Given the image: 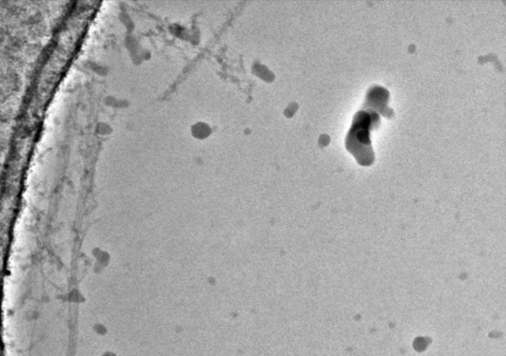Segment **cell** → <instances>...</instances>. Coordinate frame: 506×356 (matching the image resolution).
<instances>
[{
  "instance_id": "6da1fadb",
  "label": "cell",
  "mask_w": 506,
  "mask_h": 356,
  "mask_svg": "<svg viewBox=\"0 0 506 356\" xmlns=\"http://www.w3.org/2000/svg\"><path fill=\"white\" fill-rule=\"evenodd\" d=\"M379 122L378 114L371 111H360L354 115L346 138V147L360 165L369 166L374 161L370 130Z\"/></svg>"
},
{
  "instance_id": "7a4b0ae2",
  "label": "cell",
  "mask_w": 506,
  "mask_h": 356,
  "mask_svg": "<svg viewBox=\"0 0 506 356\" xmlns=\"http://www.w3.org/2000/svg\"><path fill=\"white\" fill-rule=\"evenodd\" d=\"M388 90L381 86H376L369 89L367 94L365 106L374 112H379L385 117H391L393 110L388 107Z\"/></svg>"
}]
</instances>
